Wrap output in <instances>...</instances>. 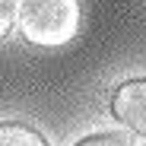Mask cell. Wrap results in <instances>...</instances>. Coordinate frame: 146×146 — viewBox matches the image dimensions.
Wrapping results in <instances>:
<instances>
[{
    "label": "cell",
    "mask_w": 146,
    "mask_h": 146,
    "mask_svg": "<svg viewBox=\"0 0 146 146\" xmlns=\"http://www.w3.org/2000/svg\"><path fill=\"white\" fill-rule=\"evenodd\" d=\"M80 7L73 0H26L19 3V29L32 44H64L76 35Z\"/></svg>",
    "instance_id": "1"
},
{
    "label": "cell",
    "mask_w": 146,
    "mask_h": 146,
    "mask_svg": "<svg viewBox=\"0 0 146 146\" xmlns=\"http://www.w3.org/2000/svg\"><path fill=\"white\" fill-rule=\"evenodd\" d=\"M111 111L121 124H127L133 133L146 137V76L140 80H127L121 83L114 99H111Z\"/></svg>",
    "instance_id": "2"
},
{
    "label": "cell",
    "mask_w": 146,
    "mask_h": 146,
    "mask_svg": "<svg viewBox=\"0 0 146 146\" xmlns=\"http://www.w3.org/2000/svg\"><path fill=\"white\" fill-rule=\"evenodd\" d=\"M0 146H51L35 127L19 124V121H7L0 124Z\"/></svg>",
    "instance_id": "3"
},
{
    "label": "cell",
    "mask_w": 146,
    "mask_h": 146,
    "mask_svg": "<svg viewBox=\"0 0 146 146\" xmlns=\"http://www.w3.org/2000/svg\"><path fill=\"white\" fill-rule=\"evenodd\" d=\"M73 146H130V143H127L124 133H108V130H105V133H92V137L73 143Z\"/></svg>",
    "instance_id": "4"
},
{
    "label": "cell",
    "mask_w": 146,
    "mask_h": 146,
    "mask_svg": "<svg viewBox=\"0 0 146 146\" xmlns=\"http://www.w3.org/2000/svg\"><path fill=\"white\" fill-rule=\"evenodd\" d=\"M19 13V3H10V0H0V38H3L13 26V16Z\"/></svg>",
    "instance_id": "5"
}]
</instances>
